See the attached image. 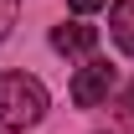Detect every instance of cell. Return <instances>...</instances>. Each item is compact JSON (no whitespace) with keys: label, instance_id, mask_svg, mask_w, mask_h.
<instances>
[{"label":"cell","instance_id":"6da1fadb","mask_svg":"<svg viewBox=\"0 0 134 134\" xmlns=\"http://www.w3.org/2000/svg\"><path fill=\"white\" fill-rule=\"evenodd\" d=\"M41 114H47V88L26 72H0V129L26 134L41 124Z\"/></svg>","mask_w":134,"mask_h":134},{"label":"cell","instance_id":"52a82bcc","mask_svg":"<svg viewBox=\"0 0 134 134\" xmlns=\"http://www.w3.org/2000/svg\"><path fill=\"white\" fill-rule=\"evenodd\" d=\"M67 5H72L77 16H93V10H103V0H67Z\"/></svg>","mask_w":134,"mask_h":134},{"label":"cell","instance_id":"5b68a950","mask_svg":"<svg viewBox=\"0 0 134 134\" xmlns=\"http://www.w3.org/2000/svg\"><path fill=\"white\" fill-rule=\"evenodd\" d=\"M16 16H21V0H0V41L10 36V26H16Z\"/></svg>","mask_w":134,"mask_h":134},{"label":"cell","instance_id":"8992f818","mask_svg":"<svg viewBox=\"0 0 134 134\" xmlns=\"http://www.w3.org/2000/svg\"><path fill=\"white\" fill-rule=\"evenodd\" d=\"M119 114H124V119H129V124H134V83L124 88V98H119Z\"/></svg>","mask_w":134,"mask_h":134},{"label":"cell","instance_id":"277c9868","mask_svg":"<svg viewBox=\"0 0 134 134\" xmlns=\"http://www.w3.org/2000/svg\"><path fill=\"white\" fill-rule=\"evenodd\" d=\"M108 31H114L119 52L134 57V0H114V10H108Z\"/></svg>","mask_w":134,"mask_h":134},{"label":"cell","instance_id":"7a4b0ae2","mask_svg":"<svg viewBox=\"0 0 134 134\" xmlns=\"http://www.w3.org/2000/svg\"><path fill=\"white\" fill-rule=\"evenodd\" d=\"M108 93H114V67L88 57V67H77V77H72V103L77 108H98Z\"/></svg>","mask_w":134,"mask_h":134},{"label":"cell","instance_id":"3957f363","mask_svg":"<svg viewBox=\"0 0 134 134\" xmlns=\"http://www.w3.org/2000/svg\"><path fill=\"white\" fill-rule=\"evenodd\" d=\"M52 47H57V52H67V57H88V52L98 47V26H83V21L57 26V31H52Z\"/></svg>","mask_w":134,"mask_h":134}]
</instances>
